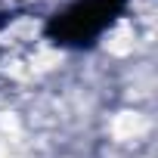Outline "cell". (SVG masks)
I'll list each match as a JSON object with an SVG mask.
<instances>
[{
	"mask_svg": "<svg viewBox=\"0 0 158 158\" xmlns=\"http://www.w3.org/2000/svg\"><path fill=\"white\" fill-rule=\"evenodd\" d=\"M127 0H81L71 10L50 19L47 34L62 47H87L93 44L124 10Z\"/></svg>",
	"mask_w": 158,
	"mask_h": 158,
	"instance_id": "6da1fadb",
	"label": "cell"
}]
</instances>
